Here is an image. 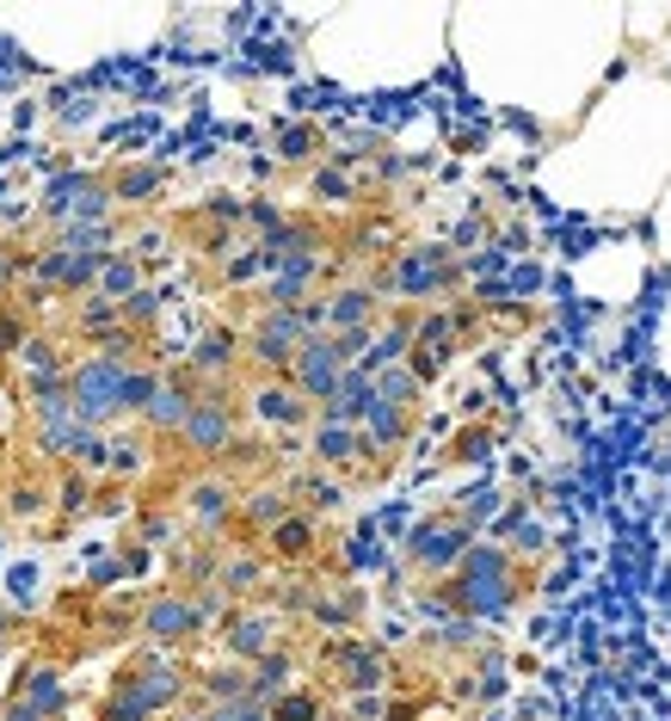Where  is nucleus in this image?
<instances>
[{
	"instance_id": "obj_5",
	"label": "nucleus",
	"mask_w": 671,
	"mask_h": 721,
	"mask_svg": "<svg viewBox=\"0 0 671 721\" xmlns=\"http://www.w3.org/2000/svg\"><path fill=\"white\" fill-rule=\"evenodd\" d=\"M469 543H474V531L457 519V512H443V519H426L413 536H407V562L450 579V574H457V562L469 555Z\"/></svg>"
},
{
	"instance_id": "obj_22",
	"label": "nucleus",
	"mask_w": 671,
	"mask_h": 721,
	"mask_svg": "<svg viewBox=\"0 0 671 721\" xmlns=\"http://www.w3.org/2000/svg\"><path fill=\"white\" fill-rule=\"evenodd\" d=\"M234 512H241L247 531H272V524H284L296 505H290L284 488H253V493H241V500H234Z\"/></svg>"
},
{
	"instance_id": "obj_18",
	"label": "nucleus",
	"mask_w": 671,
	"mask_h": 721,
	"mask_svg": "<svg viewBox=\"0 0 671 721\" xmlns=\"http://www.w3.org/2000/svg\"><path fill=\"white\" fill-rule=\"evenodd\" d=\"M253 414L265 419V426H277V432H296L302 419H308V401H302L290 383H259V389H253Z\"/></svg>"
},
{
	"instance_id": "obj_17",
	"label": "nucleus",
	"mask_w": 671,
	"mask_h": 721,
	"mask_svg": "<svg viewBox=\"0 0 671 721\" xmlns=\"http://www.w3.org/2000/svg\"><path fill=\"white\" fill-rule=\"evenodd\" d=\"M186 512H191V524H198L203 536H216L222 524L234 519V488H229V481H216V476L198 481V488L186 493Z\"/></svg>"
},
{
	"instance_id": "obj_27",
	"label": "nucleus",
	"mask_w": 671,
	"mask_h": 721,
	"mask_svg": "<svg viewBox=\"0 0 671 721\" xmlns=\"http://www.w3.org/2000/svg\"><path fill=\"white\" fill-rule=\"evenodd\" d=\"M74 327H81L86 339L99 346L105 333H117V327H124V309H117V303H105V296H93V290H86V296H81V309H74Z\"/></svg>"
},
{
	"instance_id": "obj_33",
	"label": "nucleus",
	"mask_w": 671,
	"mask_h": 721,
	"mask_svg": "<svg viewBox=\"0 0 671 721\" xmlns=\"http://www.w3.org/2000/svg\"><path fill=\"white\" fill-rule=\"evenodd\" d=\"M155 389H160V370L155 364H136V370L124 376V419H143V407L155 401Z\"/></svg>"
},
{
	"instance_id": "obj_29",
	"label": "nucleus",
	"mask_w": 671,
	"mask_h": 721,
	"mask_svg": "<svg viewBox=\"0 0 671 721\" xmlns=\"http://www.w3.org/2000/svg\"><path fill=\"white\" fill-rule=\"evenodd\" d=\"M376 383V401H388V407H413L419 401V389H426V383H419L413 370H407V364H388V370H376L370 376Z\"/></svg>"
},
{
	"instance_id": "obj_46",
	"label": "nucleus",
	"mask_w": 671,
	"mask_h": 721,
	"mask_svg": "<svg viewBox=\"0 0 671 721\" xmlns=\"http://www.w3.org/2000/svg\"><path fill=\"white\" fill-rule=\"evenodd\" d=\"M143 543H155V548H167V543H172V519H160V512H155V519H148V524H143Z\"/></svg>"
},
{
	"instance_id": "obj_25",
	"label": "nucleus",
	"mask_w": 671,
	"mask_h": 721,
	"mask_svg": "<svg viewBox=\"0 0 671 721\" xmlns=\"http://www.w3.org/2000/svg\"><path fill=\"white\" fill-rule=\"evenodd\" d=\"M308 617L327 623V629H345V623L364 617V592L357 586H333V592H315V605H308Z\"/></svg>"
},
{
	"instance_id": "obj_21",
	"label": "nucleus",
	"mask_w": 671,
	"mask_h": 721,
	"mask_svg": "<svg viewBox=\"0 0 671 721\" xmlns=\"http://www.w3.org/2000/svg\"><path fill=\"white\" fill-rule=\"evenodd\" d=\"M25 407H31V419H38V426H56V419H74L69 370H62V376H38V383H31V395H25Z\"/></svg>"
},
{
	"instance_id": "obj_43",
	"label": "nucleus",
	"mask_w": 671,
	"mask_h": 721,
	"mask_svg": "<svg viewBox=\"0 0 671 721\" xmlns=\"http://www.w3.org/2000/svg\"><path fill=\"white\" fill-rule=\"evenodd\" d=\"M7 512H13V519H38V512H43V488H13Z\"/></svg>"
},
{
	"instance_id": "obj_45",
	"label": "nucleus",
	"mask_w": 671,
	"mask_h": 721,
	"mask_svg": "<svg viewBox=\"0 0 671 721\" xmlns=\"http://www.w3.org/2000/svg\"><path fill=\"white\" fill-rule=\"evenodd\" d=\"M7 586H13V605H25L31 586H38V567H13V574H7Z\"/></svg>"
},
{
	"instance_id": "obj_37",
	"label": "nucleus",
	"mask_w": 671,
	"mask_h": 721,
	"mask_svg": "<svg viewBox=\"0 0 671 721\" xmlns=\"http://www.w3.org/2000/svg\"><path fill=\"white\" fill-rule=\"evenodd\" d=\"M198 721H272V709L259 703V697H234V703H210Z\"/></svg>"
},
{
	"instance_id": "obj_24",
	"label": "nucleus",
	"mask_w": 671,
	"mask_h": 721,
	"mask_svg": "<svg viewBox=\"0 0 671 721\" xmlns=\"http://www.w3.org/2000/svg\"><path fill=\"white\" fill-rule=\"evenodd\" d=\"M160 186H167V174L155 160H136V167H124L112 179V203H148V198H160Z\"/></svg>"
},
{
	"instance_id": "obj_14",
	"label": "nucleus",
	"mask_w": 671,
	"mask_h": 721,
	"mask_svg": "<svg viewBox=\"0 0 671 721\" xmlns=\"http://www.w3.org/2000/svg\"><path fill=\"white\" fill-rule=\"evenodd\" d=\"M370 407H376V383L352 364V370L339 376V389L321 401V419H327V426H364V414H370Z\"/></svg>"
},
{
	"instance_id": "obj_3",
	"label": "nucleus",
	"mask_w": 671,
	"mask_h": 721,
	"mask_svg": "<svg viewBox=\"0 0 671 721\" xmlns=\"http://www.w3.org/2000/svg\"><path fill=\"white\" fill-rule=\"evenodd\" d=\"M457 284V253L450 247H400L395 265L376 278V296H400V303H426V296H443Z\"/></svg>"
},
{
	"instance_id": "obj_13",
	"label": "nucleus",
	"mask_w": 671,
	"mask_h": 721,
	"mask_svg": "<svg viewBox=\"0 0 671 721\" xmlns=\"http://www.w3.org/2000/svg\"><path fill=\"white\" fill-rule=\"evenodd\" d=\"M333 672L345 678V691H357V697H376L382 691V654L370 648V641H333Z\"/></svg>"
},
{
	"instance_id": "obj_41",
	"label": "nucleus",
	"mask_w": 671,
	"mask_h": 721,
	"mask_svg": "<svg viewBox=\"0 0 671 721\" xmlns=\"http://www.w3.org/2000/svg\"><path fill=\"white\" fill-rule=\"evenodd\" d=\"M247 222H253V229H259V241H265V234H277V229H284V210H277V203H265V198H253V203H247Z\"/></svg>"
},
{
	"instance_id": "obj_28",
	"label": "nucleus",
	"mask_w": 671,
	"mask_h": 721,
	"mask_svg": "<svg viewBox=\"0 0 671 721\" xmlns=\"http://www.w3.org/2000/svg\"><path fill=\"white\" fill-rule=\"evenodd\" d=\"M19 364H25L31 383H38V376H62V370H69V358H62V346L50 339V333H25V346H19Z\"/></svg>"
},
{
	"instance_id": "obj_40",
	"label": "nucleus",
	"mask_w": 671,
	"mask_h": 721,
	"mask_svg": "<svg viewBox=\"0 0 671 721\" xmlns=\"http://www.w3.org/2000/svg\"><path fill=\"white\" fill-rule=\"evenodd\" d=\"M99 721H155V715H148L143 703H129V697L112 685V691H105V703H99Z\"/></svg>"
},
{
	"instance_id": "obj_16",
	"label": "nucleus",
	"mask_w": 671,
	"mask_h": 721,
	"mask_svg": "<svg viewBox=\"0 0 671 721\" xmlns=\"http://www.w3.org/2000/svg\"><path fill=\"white\" fill-rule=\"evenodd\" d=\"M105 179L86 174V167H62V174H50V186H43V217L50 222H69L74 210H81L86 191H99Z\"/></svg>"
},
{
	"instance_id": "obj_11",
	"label": "nucleus",
	"mask_w": 671,
	"mask_h": 721,
	"mask_svg": "<svg viewBox=\"0 0 671 721\" xmlns=\"http://www.w3.org/2000/svg\"><path fill=\"white\" fill-rule=\"evenodd\" d=\"M7 697H19V703H25L38 721H62V709H69V685H62L56 666H25V672L13 678V691H7Z\"/></svg>"
},
{
	"instance_id": "obj_42",
	"label": "nucleus",
	"mask_w": 671,
	"mask_h": 721,
	"mask_svg": "<svg viewBox=\"0 0 671 721\" xmlns=\"http://www.w3.org/2000/svg\"><path fill=\"white\" fill-rule=\"evenodd\" d=\"M160 253H167V234H160V229H143V234H136V247H129V260H136V265L160 260Z\"/></svg>"
},
{
	"instance_id": "obj_35",
	"label": "nucleus",
	"mask_w": 671,
	"mask_h": 721,
	"mask_svg": "<svg viewBox=\"0 0 671 721\" xmlns=\"http://www.w3.org/2000/svg\"><path fill=\"white\" fill-rule=\"evenodd\" d=\"M272 721H321V697L315 691H277Z\"/></svg>"
},
{
	"instance_id": "obj_50",
	"label": "nucleus",
	"mask_w": 671,
	"mask_h": 721,
	"mask_svg": "<svg viewBox=\"0 0 671 721\" xmlns=\"http://www.w3.org/2000/svg\"><path fill=\"white\" fill-rule=\"evenodd\" d=\"M0 660H7V641H0Z\"/></svg>"
},
{
	"instance_id": "obj_49",
	"label": "nucleus",
	"mask_w": 671,
	"mask_h": 721,
	"mask_svg": "<svg viewBox=\"0 0 671 721\" xmlns=\"http://www.w3.org/2000/svg\"><path fill=\"white\" fill-rule=\"evenodd\" d=\"M172 721H198V715H172Z\"/></svg>"
},
{
	"instance_id": "obj_1",
	"label": "nucleus",
	"mask_w": 671,
	"mask_h": 721,
	"mask_svg": "<svg viewBox=\"0 0 671 721\" xmlns=\"http://www.w3.org/2000/svg\"><path fill=\"white\" fill-rule=\"evenodd\" d=\"M443 610H462V617H505V610L517 605V562H512V548L500 543H469V555L457 562V574L443 579Z\"/></svg>"
},
{
	"instance_id": "obj_23",
	"label": "nucleus",
	"mask_w": 671,
	"mask_h": 721,
	"mask_svg": "<svg viewBox=\"0 0 671 721\" xmlns=\"http://www.w3.org/2000/svg\"><path fill=\"white\" fill-rule=\"evenodd\" d=\"M143 290V265L129 260L124 247L117 253H105L99 260V284H93V296H105V303H124V296H136Z\"/></svg>"
},
{
	"instance_id": "obj_47",
	"label": "nucleus",
	"mask_w": 671,
	"mask_h": 721,
	"mask_svg": "<svg viewBox=\"0 0 671 721\" xmlns=\"http://www.w3.org/2000/svg\"><path fill=\"white\" fill-rule=\"evenodd\" d=\"M481 234H486V222H481V217H474V222H462V229H457V247H469V241H481Z\"/></svg>"
},
{
	"instance_id": "obj_36",
	"label": "nucleus",
	"mask_w": 671,
	"mask_h": 721,
	"mask_svg": "<svg viewBox=\"0 0 671 721\" xmlns=\"http://www.w3.org/2000/svg\"><path fill=\"white\" fill-rule=\"evenodd\" d=\"M339 562L352 567V574H364V567H382V543H376L370 531H357V536H345V548H339Z\"/></svg>"
},
{
	"instance_id": "obj_34",
	"label": "nucleus",
	"mask_w": 671,
	"mask_h": 721,
	"mask_svg": "<svg viewBox=\"0 0 671 721\" xmlns=\"http://www.w3.org/2000/svg\"><path fill=\"white\" fill-rule=\"evenodd\" d=\"M105 445H112V457H105L112 476H136V469L148 462V450H143V438H136V432H105Z\"/></svg>"
},
{
	"instance_id": "obj_4",
	"label": "nucleus",
	"mask_w": 671,
	"mask_h": 721,
	"mask_svg": "<svg viewBox=\"0 0 671 721\" xmlns=\"http://www.w3.org/2000/svg\"><path fill=\"white\" fill-rule=\"evenodd\" d=\"M179 438H186L198 457H229V450L241 445V438H234V395L229 389H203L198 383V401H191Z\"/></svg>"
},
{
	"instance_id": "obj_7",
	"label": "nucleus",
	"mask_w": 671,
	"mask_h": 721,
	"mask_svg": "<svg viewBox=\"0 0 671 721\" xmlns=\"http://www.w3.org/2000/svg\"><path fill=\"white\" fill-rule=\"evenodd\" d=\"M143 635L155 641V648H186L191 635H203L198 623V605H191V592H155L143 605Z\"/></svg>"
},
{
	"instance_id": "obj_38",
	"label": "nucleus",
	"mask_w": 671,
	"mask_h": 721,
	"mask_svg": "<svg viewBox=\"0 0 671 721\" xmlns=\"http://www.w3.org/2000/svg\"><path fill=\"white\" fill-rule=\"evenodd\" d=\"M352 191H357V179L345 174V167H321V174H315V198H327V203H352Z\"/></svg>"
},
{
	"instance_id": "obj_48",
	"label": "nucleus",
	"mask_w": 671,
	"mask_h": 721,
	"mask_svg": "<svg viewBox=\"0 0 671 721\" xmlns=\"http://www.w3.org/2000/svg\"><path fill=\"white\" fill-rule=\"evenodd\" d=\"M7 635H13V610L0 605V641H7Z\"/></svg>"
},
{
	"instance_id": "obj_8",
	"label": "nucleus",
	"mask_w": 671,
	"mask_h": 721,
	"mask_svg": "<svg viewBox=\"0 0 671 721\" xmlns=\"http://www.w3.org/2000/svg\"><path fill=\"white\" fill-rule=\"evenodd\" d=\"M222 648H229V660L234 666H253V660H265V654L277 648V617L272 610H253V605H234L229 610V623H222Z\"/></svg>"
},
{
	"instance_id": "obj_32",
	"label": "nucleus",
	"mask_w": 671,
	"mask_h": 721,
	"mask_svg": "<svg viewBox=\"0 0 671 721\" xmlns=\"http://www.w3.org/2000/svg\"><path fill=\"white\" fill-rule=\"evenodd\" d=\"M117 309H124V327L129 333H143V327H155V321H160V309H167V290H136V296H124V303H117Z\"/></svg>"
},
{
	"instance_id": "obj_6",
	"label": "nucleus",
	"mask_w": 671,
	"mask_h": 721,
	"mask_svg": "<svg viewBox=\"0 0 671 721\" xmlns=\"http://www.w3.org/2000/svg\"><path fill=\"white\" fill-rule=\"evenodd\" d=\"M345 370H352V364L333 352V339H327V333H315V339H302V346H296V358H290V376H284V383H290V389H296L308 407H321L333 389H339V376H345Z\"/></svg>"
},
{
	"instance_id": "obj_12",
	"label": "nucleus",
	"mask_w": 671,
	"mask_h": 721,
	"mask_svg": "<svg viewBox=\"0 0 671 721\" xmlns=\"http://www.w3.org/2000/svg\"><path fill=\"white\" fill-rule=\"evenodd\" d=\"M191 401H198V376H160V389H155V401L143 407V426L148 432H179L186 426V414H191Z\"/></svg>"
},
{
	"instance_id": "obj_9",
	"label": "nucleus",
	"mask_w": 671,
	"mask_h": 721,
	"mask_svg": "<svg viewBox=\"0 0 671 721\" xmlns=\"http://www.w3.org/2000/svg\"><path fill=\"white\" fill-rule=\"evenodd\" d=\"M234 364H241V339H234V327H203L198 346H191V376H198L203 389H229Z\"/></svg>"
},
{
	"instance_id": "obj_44",
	"label": "nucleus",
	"mask_w": 671,
	"mask_h": 721,
	"mask_svg": "<svg viewBox=\"0 0 671 721\" xmlns=\"http://www.w3.org/2000/svg\"><path fill=\"white\" fill-rule=\"evenodd\" d=\"M19 346H25V321H19V315H0V358H7V352L19 358Z\"/></svg>"
},
{
	"instance_id": "obj_30",
	"label": "nucleus",
	"mask_w": 671,
	"mask_h": 721,
	"mask_svg": "<svg viewBox=\"0 0 671 721\" xmlns=\"http://www.w3.org/2000/svg\"><path fill=\"white\" fill-rule=\"evenodd\" d=\"M234 697H247V666H210L203 672V709L210 703H234Z\"/></svg>"
},
{
	"instance_id": "obj_15",
	"label": "nucleus",
	"mask_w": 671,
	"mask_h": 721,
	"mask_svg": "<svg viewBox=\"0 0 671 721\" xmlns=\"http://www.w3.org/2000/svg\"><path fill=\"white\" fill-rule=\"evenodd\" d=\"M308 450H315L321 469H357V462H370V445H364V432H357V426H327V419L315 426Z\"/></svg>"
},
{
	"instance_id": "obj_39",
	"label": "nucleus",
	"mask_w": 671,
	"mask_h": 721,
	"mask_svg": "<svg viewBox=\"0 0 671 721\" xmlns=\"http://www.w3.org/2000/svg\"><path fill=\"white\" fill-rule=\"evenodd\" d=\"M56 505H62V512H86V505H93V481H86L81 469H69L62 488H56Z\"/></svg>"
},
{
	"instance_id": "obj_31",
	"label": "nucleus",
	"mask_w": 671,
	"mask_h": 721,
	"mask_svg": "<svg viewBox=\"0 0 671 721\" xmlns=\"http://www.w3.org/2000/svg\"><path fill=\"white\" fill-rule=\"evenodd\" d=\"M321 155V130L315 124H284L277 130V160H290V167H302V160Z\"/></svg>"
},
{
	"instance_id": "obj_2",
	"label": "nucleus",
	"mask_w": 671,
	"mask_h": 721,
	"mask_svg": "<svg viewBox=\"0 0 671 721\" xmlns=\"http://www.w3.org/2000/svg\"><path fill=\"white\" fill-rule=\"evenodd\" d=\"M136 364H112L99 352H86L81 364H69V395H74V419L86 432H105L112 419H124V376Z\"/></svg>"
},
{
	"instance_id": "obj_19",
	"label": "nucleus",
	"mask_w": 671,
	"mask_h": 721,
	"mask_svg": "<svg viewBox=\"0 0 671 721\" xmlns=\"http://www.w3.org/2000/svg\"><path fill=\"white\" fill-rule=\"evenodd\" d=\"M272 555L277 562H308L315 555V543H321V524H315V512H290L284 524H272Z\"/></svg>"
},
{
	"instance_id": "obj_20",
	"label": "nucleus",
	"mask_w": 671,
	"mask_h": 721,
	"mask_svg": "<svg viewBox=\"0 0 671 721\" xmlns=\"http://www.w3.org/2000/svg\"><path fill=\"white\" fill-rule=\"evenodd\" d=\"M364 445H370V457H388V450H400L407 445V407H388V401H376L370 414H364Z\"/></svg>"
},
{
	"instance_id": "obj_10",
	"label": "nucleus",
	"mask_w": 671,
	"mask_h": 721,
	"mask_svg": "<svg viewBox=\"0 0 671 721\" xmlns=\"http://www.w3.org/2000/svg\"><path fill=\"white\" fill-rule=\"evenodd\" d=\"M321 303H327V333H364V327H376V315H382L376 284H339V290H327Z\"/></svg>"
},
{
	"instance_id": "obj_26",
	"label": "nucleus",
	"mask_w": 671,
	"mask_h": 721,
	"mask_svg": "<svg viewBox=\"0 0 671 721\" xmlns=\"http://www.w3.org/2000/svg\"><path fill=\"white\" fill-rule=\"evenodd\" d=\"M259 579H265V562H259L253 548H247V555H229V562L216 567V592H222V598H247Z\"/></svg>"
}]
</instances>
